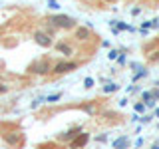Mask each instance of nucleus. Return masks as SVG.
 I'll list each match as a JSON object with an SVG mask.
<instances>
[{"label": "nucleus", "instance_id": "f257e3e1", "mask_svg": "<svg viewBox=\"0 0 159 149\" xmlns=\"http://www.w3.org/2000/svg\"><path fill=\"white\" fill-rule=\"evenodd\" d=\"M50 22H52L56 28H72L74 26V20L70 16H52Z\"/></svg>", "mask_w": 159, "mask_h": 149}, {"label": "nucleus", "instance_id": "f03ea898", "mask_svg": "<svg viewBox=\"0 0 159 149\" xmlns=\"http://www.w3.org/2000/svg\"><path fill=\"white\" fill-rule=\"evenodd\" d=\"M78 64L76 62H58L56 66H54V72L56 74H66V72H72V70H76Z\"/></svg>", "mask_w": 159, "mask_h": 149}, {"label": "nucleus", "instance_id": "7ed1b4c3", "mask_svg": "<svg viewBox=\"0 0 159 149\" xmlns=\"http://www.w3.org/2000/svg\"><path fill=\"white\" fill-rule=\"evenodd\" d=\"M88 139H89L88 133H80V135H78L76 139H74L72 143H70V147H72V149H82V147L88 143Z\"/></svg>", "mask_w": 159, "mask_h": 149}, {"label": "nucleus", "instance_id": "20e7f679", "mask_svg": "<svg viewBox=\"0 0 159 149\" xmlns=\"http://www.w3.org/2000/svg\"><path fill=\"white\" fill-rule=\"evenodd\" d=\"M48 68H50V64L46 62V60H42V62H36V64H32V66H30V70H32V72H36V74H46Z\"/></svg>", "mask_w": 159, "mask_h": 149}, {"label": "nucleus", "instance_id": "39448f33", "mask_svg": "<svg viewBox=\"0 0 159 149\" xmlns=\"http://www.w3.org/2000/svg\"><path fill=\"white\" fill-rule=\"evenodd\" d=\"M36 42H38V44H42V46H50V44H52V40H50L46 34L38 32V34H36Z\"/></svg>", "mask_w": 159, "mask_h": 149}, {"label": "nucleus", "instance_id": "423d86ee", "mask_svg": "<svg viewBox=\"0 0 159 149\" xmlns=\"http://www.w3.org/2000/svg\"><path fill=\"white\" fill-rule=\"evenodd\" d=\"M56 48L60 50V52H64V54H72V48H70L68 44H58Z\"/></svg>", "mask_w": 159, "mask_h": 149}, {"label": "nucleus", "instance_id": "0eeeda50", "mask_svg": "<svg viewBox=\"0 0 159 149\" xmlns=\"http://www.w3.org/2000/svg\"><path fill=\"white\" fill-rule=\"evenodd\" d=\"M78 36L82 38V40H86V36H88V30H86V28H80V30H78Z\"/></svg>", "mask_w": 159, "mask_h": 149}, {"label": "nucleus", "instance_id": "6e6552de", "mask_svg": "<svg viewBox=\"0 0 159 149\" xmlns=\"http://www.w3.org/2000/svg\"><path fill=\"white\" fill-rule=\"evenodd\" d=\"M58 99H60V96H50V97H48V102H50V103H54V102H58Z\"/></svg>", "mask_w": 159, "mask_h": 149}, {"label": "nucleus", "instance_id": "1a4fd4ad", "mask_svg": "<svg viewBox=\"0 0 159 149\" xmlns=\"http://www.w3.org/2000/svg\"><path fill=\"white\" fill-rule=\"evenodd\" d=\"M4 92H8V88L4 86V84H0V93H4Z\"/></svg>", "mask_w": 159, "mask_h": 149}, {"label": "nucleus", "instance_id": "9d476101", "mask_svg": "<svg viewBox=\"0 0 159 149\" xmlns=\"http://www.w3.org/2000/svg\"><path fill=\"white\" fill-rule=\"evenodd\" d=\"M50 8H58V4H56V0H50Z\"/></svg>", "mask_w": 159, "mask_h": 149}]
</instances>
